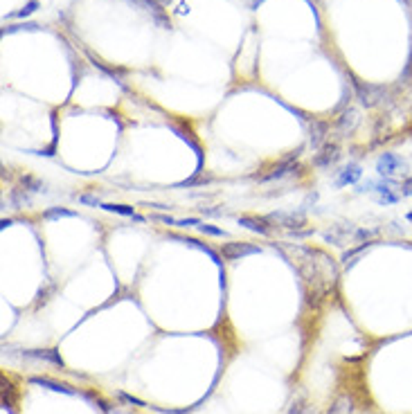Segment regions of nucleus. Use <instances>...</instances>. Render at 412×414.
Returning a JSON list of instances; mask_svg holds the SVG:
<instances>
[{
    "mask_svg": "<svg viewBox=\"0 0 412 414\" xmlns=\"http://www.w3.org/2000/svg\"><path fill=\"white\" fill-rule=\"evenodd\" d=\"M300 254L298 261V271L300 277L305 279L307 286V302L311 309H320V304L324 302V297L329 295V290L336 286L338 279V268L334 264V259H329L322 250L316 248H295Z\"/></svg>",
    "mask_w": 412,
    "mask_h": 414,
    "instance_id": "f257e3e1",
    "label": "nucleus"
},
{
    "mask_svg": "<svg viewBox=\"0 0 412 414\" xmlns=\"http://www.w3.org/2000/svg\"><path fill=\"white\" fill-rule=\"evenodd\" d=\"M399 189H401V182L387 180V178L365 180V182H358L356 185L358 194H370L379 205H396L399 201H401V191Z\"/></svg>",
    "mask_w": 412,
    "mask_h": 414,
    "instance_id": "f03ea898",
    "label": "nucleus"
},
{
    "mask_svg": "<svg viewBox=\"0 0 412 414\" xmlns=\"http://www.w3.org/2000/svg\"><path fill=\"white\" fill-rule=\"evenodd\" d=\"M349 79H351V88H354L356 100L360 102L363 108H377V106H381L385 102V97H387V88L385 86H379V83L360 81L354 75H351Z\"/></svg>",
    "mask_w": 412,
    "mask_h": 414,
    "instance_id": "7ed1b4c3",
    "label": "nucleus"
},
{
    "mask_svg": "<svg viewBox=\"0 0 412 414\" xmlns=\"http://www.w3.org/2000/svg\"><path fill=\"white\" fill-rule=\"evenodd\" d=\"M408 172H410V167H408V162L399 153L383 151L379 155V160H377V174H379V178L399 180V178H406Z\"/></svg>",
    "mask_w": 412,
    "mask_h": 414,
    "instance_id": "20e7f679",
    "label": "nucleus"
},
{
    "mask_svg": "<svg viewBox=\"0 0 412 414\" xmlns=\"http://www.w3.org/2000/svg\"><path fill=\"white\" fill-rule=\"evenodd\" d=\"M358 124H360V111L354 106H347L345 111H341L334 119V131L338 138H349L356 133Z\"/></svg>",
    "mask_w": 412,
    "mask_h": 414,
    "instance_id": "39448f33",
    "label": "nucleus"
},
{
    "mask_svg": "<svg viewBox=\"0 0 412 414\" xmlns=\"http://www.w3.org/2000/svg\"><path fill=\"white\" fill-rule=\"evenodd\" d=\"M269 223L273 227H284L286 232H293V230H302L307 225V214L305 210H298V212H271L269 216Z\"/></svg>",
    "mask_w": 412,
    "mask_h": 414,
    "instance_id": "423d86ee",
    "label": "nucleus"
},
{
    "mask_svg": "<svg viewBox=\"0 0 412 414\" xmlns=\"http://www.w3.org/2000/svg\"><path fill=\"white\" fill-rule=\"evenodd\" d=\"M254 254H261V248L250 241H228L221 246V257L228 261H239L246 257H254Z\"/></svg>",
    "mask_w": 412,
    "mask_h": 414,
    "instance_id": "0eeeda50",
    "label": "nucleus"
},
{
    "mask_svg": "<svg viewBox=\"0 0 412 414\" xmlns=\"http://www.w3.org/2000/svg\"><path fill=\"white\" fill-rule=\"evenodd\" d=\"M343 158V149L338 142H326L324 147H320L316 153H313V167L316 169H331L334 165L341 162Z\"/></svg>",
    "mask_w": 412,
    "mask_h": 414,
    "instance_id": "6e6552de",
    "label": "nucleus"
},
{
    "mask_svg": "<svg viewBox=\"0 0 412 414\" xmlns=\"http://www.w3.org/2000/svg\"><path fill=\"white\" fill-rule=\"evenodd\" d=\"M360 178H363V167L358 162L343 165L334 172V187L343 189V187H349V185H358Z\"/></svg>",
    "mask_w": 412,
    "mask_h": 414,
    "instance_id": "1a4fd4ad",
    "label": "nucleus"
},
{
    "mask_svg": "<svg viewBox=\"0 0 412 414\" xmlns=\"http://www.w3.org/2000/svg\"><path fill=\"white\" fill-rule=\"evenodd\" d=\"M356 232V225L354 223H338V225H331L329 230H324L322 232V239L326 243H331V246H347Z\"/></svg>",
    "mask_w": 412,
    "mask_h": 414,
    "instance_id": "9d476101",
    "label": "nucleus"
},
{
    "mask_svg": "<svg viewBox=\"0 0 412 414\" xmlns=\"http://www.w3.org/2000/svg\"><path fill=\"white\" fill-rule=\"evenodd\" d=\"M298 172H302V165L298 160H288V158H282V160L277 162L275 167H271L266 174L257 176V180L259 182H271V180H280V178H284L288 174H298Z\"/></svg>",
    "mask_w": 412,
    "mask_h": 414,
    "instance_id": "9b49d317",
    "label": "nucleus"
},
{
    "mask_svg": "<svg viewBox=\"0 0 412 414\" xmlns=\"http://www.w3.org/2000/svg\"><path fill=\"white\" fill-rule=\"evenodd\" d=\"M23 360H36V362H47L52 367L64 369V358L59 356L57 349H25L20 354Z\"/></svg>",
    "mask_w": 412,
    "mask_h": 414,
    "instance_id": "f8f14e48",
    "label": "nucleus"
},
{
    "mask_svg": "<svg viewBox=\"0 0 412 414\" xmlns=\"http://www.w3.org/2000/svg\"><path fill=\"white\" fill-rule=\"evenodd\" d=\"M131 3H136L138 7H142L144 11H147V14L151 16V20H153L158 28H163V30H172V20L167 18L163 5H158L155 0H131Z\"/></svg>",
    "mask_w": 412,
    "mask_h": 414,
    "instance_id": "ddd939ff",
    "label": "nucleus"
},
{
    "mask_svg": "<svg viewBox=\"0 0 412 414\" xmlns=\"http://www.w3.org/2000/svg\"><path fill=\"white\" fill-rule=\"evenodd\" d=\"M237 223L241 227L250 230L254 235H261V237H271L273 235V225L269 223V218L266 216H252V214H244L237 218Z\"/></svg>",
    "mask_w": 412,
    "mask_h": 414,
    "instance_id": "4468645a",
    "label": "nucleus"
},
{
    "mask_svg": "<svg viewBox=\"0 0 412 414\" xmlns=\"http://www.w3.org/2000/svg\"><path fill=\"white\" fill-rule=\"evenodd\" d=\"M329 122L326 119H313V124L309 126V144L313 151H318L320 147L326 144V138H329Z\"/></svg>",
    "mask_w": 412,
    "mask_h": 414,
    "instance_id": "2eb2a0df",
    "label": "nucleus"
},
{
    "mask_svg": "<svg viewBox=\"0 0 412 414\" xmlns=\"http://www.w3.org/2000/svg\"><path fill=\"white\" fill-rule=\"evenodd\" d=\"M30 383L32 385H39V387H45V389H52V392H59V394H68V396H75L77 394L70 385L57 383L52 379H47V376H30Z\"/></svg>",
    "mask_w": 412,
    "mask_h": 414,
    "instance_id": "dca6fc26",
    "label": "nucleus"
},
{
    "mask_svg": "<svg viewBox=\"0 0 412 414\" xmlns=\"http://www.w3.org/2000/svg\"><path fill=\"white\" fill-rule=\"evenodd\" d=\"M172 239H174V241H180V243H185V246H189V248H196V250L205 252L214 264H221V257L216 254V250H212V248L208 246V243H201L199 239H192V237H178V235H172Z\"/></svg>",
    "mask_w": 412,
    "mask_h": 414,
    "instance_id": "f3484780",
    "label": "nucleus"
},
{
    "mask_svg": "<svg viewBox=\"0 0 412 414\" xmlns=\"http://www.w3.org/2000/svg\"><path fill=\"white\" fill-rule=\"evenodd\" d=\"M374 243H377V241H365V243H358V246L356 248H349V250H345L343 252V266L345 268H351V266H354L360 257H363V254H365L372 246H374Z\"/></svg>",
    "mask_w": 412,
    "mask_h": 414,
    "instance_id": "a211bd4d",
    "label": "nucleus"
},
{
    "mask_svg": "<svg viewBox=\"0 0 412 414\" xmlns=\"http://www.w3.org/2000/svg\"><path fill=\"white\" fill-rule=\"evenodd\" d=\"M9 203L14 210H28V207H32V194L23 187H14L9 194Z\"/></svg>",
    "mask_w": 412,
    "mask_h": 414,
    "instance_id": "6ab92c4d",
    "label": "nucleus"
},
{
    "mask_svg": "<svg viewBox=\"0 0 412 414\" xmlns=\"http://www.w3.org/2000/svg\"><path fill=\"white\" fill-rule=\"evenodd\" d=\"M20 187L28 189L30 194H47V182L41 180L39 176H34V174H23L20 176Z\"/></svg>",
    "mask_w": 412,
    "mask_h": 414,
    "instance_id": "aec40b11",
    "label": "nucleus"
},
{
    "mask_svg": "<svg viewBox=\"0 0 412 414\" xmlns=\"http://www.w3.org/2000/svg\"><path fill=\"white\" fill-rule=\"evenodd\" d=\"M354 412V398L349 394H341L334 398V403L326 410V414H351Z\"/></svg>",
    "mask_w": 412,
    "mask_h": 414,
    "instance_id": "412c9836",
    "label": "nucleus"
},
{
    "mask_svg": "<svg viewBox=\"0 0 412 414\" xmlns=\"http://www.w3.org/2000/svg\"><path fill=\"white\" fill-rule=\"evenodd\" d=\"M77 212L68 210V207H47V210L41 214L43 221H59V218H75Z\"/></svg>",
    "mask_w": 412,
    "mask_h": 414,
    "instance_id": "4be33fe9",
    "label": "nucleus"
},
{
    "mask_svg": "<svg viewBox=\"0 0 412 414\" xmlns=\"http://www.w3.org/2000/svg\"><path fill=\"white\" fill-rule=\"evenodd\" d=\"M102 210L111 212V214H119V216H136V207L133 205H122V203H104Z\"/></svg>",
    "mask_w": 412,
    "mask_h": 414,
    "instance_id": "5701e85b",
    "label": "nucleus"
},
{
    "mask_svg": "<svg viewBox=\"0 0 412 414\" xmlns=\"http://www.w3.org/2000/svg\"><path fill=\"white\" fill-rule=\"evenodd\" d=\"M16 403V394H14V385H11L7 379H3V408L11 410Z\"/></svg>",
    "mask_w": 412,
    "mask_h": 414,
    "instance_id": "b1692460",
    "label": "nucleus"
},
{
    "mask_svg": "<svg viewBox=\"0 0 412 414\" xmlns=\"http://www.w3.org/2000/svg\"><path fill=\"white\" fill-rule=\"evenodd\" d=\"M379 237V230H370V227H356L354 237L351 241H358V243H365V241H377Z\"/></svg>",
    "mask_w": 412,
    "mask_h": 414,
    "instance_id": "393cba45",
    "label": "nucleus"
},
{
    "mask_svg": "<svg viewBox=\"0 0 412 414\" xmlns=\"http://www.w3.org/2000/svg\"><path fill=\"white\" fill-rule=\"evenodd\" d=\"M307 410V396L305 394H298L293 401H290V406L284 414H305Z\"/></svg>",
    "mask_w": 412,
    "mask_h": 414,
    "instance_id": "a878e982",
    "label": "nucleus"
},
{
    "mask_svg": "<svg viewBox=\"0 0 412 414\" xmlns=\"http://www.w3.org/2000/svg\"><path fill=\"white\" fill-rule=\"evenodd\" d=\"M39 7H41V5H39V0H30V3H28L25 7L18 9V11H14V14H9L7 18H28V16H32Z\"/></svg>",
    "mask_w": 412,
    "mask_h": 414,
    "instance_id": "bb28decb",
    "label": "nucleus"
},
{
    "mask_svg": "<svg viewBox=\"0 0 412 414\" xmlns=\"http://www.w3.org/2000/svg\"><path fill=\"white\" fill-rule=\"evenodd\" d=\"M199 232L201 235H208V237H219V239H228V232L216 225H210V223H201L199 225Z\"/></svg>",
    "mask_w": 412,
    "mask_h": 414,
    "instance_id": "cd10ccee",
    "label": "nucleus"
},
{
    "mask_svg": "<svg viewBox=\"0 0 412 414\" xmlns=\"http://www.w3.org/2000/svg\"><path fill=\"white\" fill-rule=\"evenodd\" d=\"M41 25H39V23H20V25H7V28H3V36L5 34H14V32H36V30H39Z\"/></svg>",
    "mask_w": 412,
    "mask_h": 414,
    "instance_id": "c85d7f7f",
    "label": "nucleus"
},
{
    "mask_svg": "<svg viewBox=\"0 0 412 414\" xmlns=\"http://www.w3.org/2000/svg\"><path fill=\"white\" fill-rule=\"evenodd\" d=\"M205 182H214V176H194L189 180H183L178 182L176 189H183V187H194V185H205Z\"/></svg>",
    "mask_w": 412,
    "mask_h": 414,
    "instance_id": "c756f323",
    "label": "nucleus"
},
{
    "mask_svg": "<svg viewBox=\"0 0 412 414\" xmlns=\"http://www.w3.org/2000/svg\"><path fill=\"white\" fill-rule=\"evenodd\" d=\"M117 398L122 401V403H126V406H133V408H149L142 398H136V396H131L126 392H117Z\"/></svg>",
    "mask_w": 412,
    "mask_h": 414,
    "instance_id": "7c9ffc66",
    "label": "nucleus"
},
{
    "mask_svg": "<svg viewBox=\"0 0 412 414\" xmlns=\"http://www.w3.org/2000/svg\"><path fill=\"white\" fill-rule=\"evenodd\" d=\"M81 205H88V207H102L104 203L100 201V196H93V194H77L75 196Z\"/></svg>",
    "mask_w": 412,
    "mask_h": 414,
    "instance_id": "2f4dec72",
    "label": "nucleus"
},
{
    "mask_svg": "<svg viewBox=\"0 0 412 414\" xmlns=\"http://www.w3.org/2000/svg\"><path fill=\"white\" fill-rule=\"evenodd\" d=\"M203 221H201V218H196V216H187V218H178V221H176V225L178 227H199Z\"/></svg>",
    "mask_w": 412,
    "mask_h": 414,
    "instance_id": "473e14b6",
    "label": "nucleus"
},
{
    "mask_svg": "<svg viewBox=\"0 0 412 414\" xmlns=\"http://www.w3.org/2000/svg\"><path fill=\"white\" fill-rule=\"evenodd\" d=\"M316 230L313 227H302V230H293V232H286L290 239H307V237H313Z\"/></svg>",
    "mask_w": 412,
    "mask_h": 414,
    "instance_id": "72a5a7b5",
    "label": "nucleus"
},
{
    "mask_svg": "<svg viewBox=\"0 0 412 414\" xmlns=\"http://www.w3.org/2000/svg\"><path fill=\"white\" fill-rule=\"evenodd\" d=\"M401 196H408V199H412V176H406L404 180H401Z\"/></svg>",
    "mask_w": 412,
    "mask_h": 414,
    "instance_id": "f704fd0d",
    "label": "nucleus"
},
{
    "mask_svg": "<svg viewBox=\"0 0 412 414\" xmlns=\"http://www.w3.org/2000/svg\"><path fill=\"white\" fill-rule=\"evenodd\" d=\"M151 221H158V223H165V225H176L178 218L167 216V214H151Z\"/></svg>",
    "mask_w": 412,
    "mask_h": 414,
    "instance_id": "c9c22d12",
    "label": "nucleus"
},
{
    "mask_svg": "<svg viewBox=\"0 0 412 414\" xmlns=\"http://www.w3.org/2000/svg\"><path fill=\"white\" fill-rule=\"evenodd\" d=\"M201 214L203 216H221V214H225L221 207H201Z\"/></svg>",
    "mask_w": 412,
    "mask_h": 414,
    "instance_id": "e433bc0d",
    "label": "nucleus"
},
{
    "mask_svg": "<svg viewBox=\"0 0 412 414\" xmlns=\"http://www.w3.org/2000/svg\"><path fill=\"white\" fill-rule=\"evenodd\" d=\"M241 3H244L250 11H254V9H259L266 3V0H241Z\"/></svg>",
    "mask_w": 412,
    "mask_h": 414,
    "instance_id": "4c0bfd02",
    "label": "nucleus"
},
{
    "mask_svg": "<svg viewBox=\"0 0 412 414\" xmlns=\"http://www.w3.org/2000/svg\"><path fill=\"white\" fill-rule=\"evenodd\" d=\"M144 207H153V210H169L172 205H165V203H142Z\"/></svg>",
    "mask_w": 412,
    "mask_h": 414,
    "instance_id": "58836bf2",
    "label": "nucleus"
},
{
    "mask_svg": "<svg viewBox=\"0 0 412 414\" xmlns=\"http://www.w3.org/2000/svg\"><path fill=\"white\" fill-rule=\"evenodd\" d=\"M11 223H14V218H3V221H0V227H7V225H11Z\"/></svg>",
    "mask_w": 412,
    "mask_h": 414,
    "instance_id": "ea45409f",
    "label": "nucleus"
},
{
    "mask_svg": "<svg viewBox=\"0 0 412 414\" xmlns=\"http://www.w3.org/2000/svg\"><path fill=\"white\" fill-rule=\"evenodd\" d=\"M155 3H158V5H163V7H165V5H169V3H172V0H155Z\"/></svg>",
    "mask_w": 412,
    "mask_h": 414,
    "instance_id": "a19ab883",
    "label": "nucleus"
},
{
    "mask_svg": "<svg viewBox=\"0 0 412 414\" xmlns=\"http://www.w3.org/2000/svg\"><path fill=\"white\" fill-rule=\"evenodd\" d=\"M360 414H377V412H372V410H365V412H360Z\"/></svg>",
    "mask_w": 412,
    "mask_h": 414,
    "instance_id": "79ce46f5",
    "label": "nucleus"
},
{
    "mask_svg": "<svg viewBox=\"0 0 412 414\" xmlns=\"http://www.w3.org/2000/svg\"><path fill=\"white\" fill-rule=\"evenodd\" d=\"M408 221H412V212H408Z\"/></svg>",
    "mask_w": 412,
    "mask_h": 414,
    "instance_id": "37998d69",
    "label": "nucleus"
}]
</instances>
